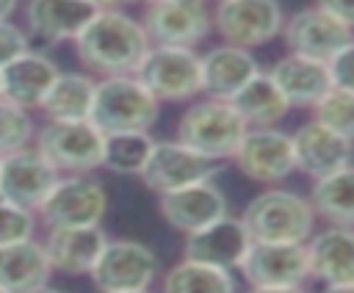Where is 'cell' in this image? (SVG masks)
Listing matches in <instances>:
<instances>
[{"mask_svg": "<svg viewBox=\"0 0 354 293\" xmlns=\"http://www.w3.org/2000/svg\"><path fill=\"white\" fill-rule=\"evenodd\" d=\"M149 47L152 41L144 30V22H136L122 11H100L75 39V53L83 66L105 77L136 75Z\"/></svg>", "mask_w": 354, "mask_h": 293, "instance_id": "obj_1", "label": "cell"}, {"mask_svg": "<svg viewBox=\"0 0 354 293\" xmlns=\"http://www.w3.org/2000/svg\"><path fill=\"white\" fill-rule=\"evenodd\" d=\"M160 102L136 75H116L97 83L91 122L105 133H149Z\"/></svg>", "mask_w": 354, "mask_h": 293, "instance_id": "obj_2", "label": "cell"}, {"mask_svg": "<svg viewBox=\"0 0 354 293\" xmlns=\"http://www.w3.org/2000/svg\"><path fill=\"white\" fill-rule=\"evenodd\" d=\"M241 221L260 243H307L315 224V207L293 191H263L246 207Z\"/></svg>", "mask_w": 354, "mask_h": 293, "instance_id": "obj_3", "label": "cell"}, {"mask_svg": "<svg viewBox=\"0 0 354 293\" xmlns=\"http://www.w3.org/2000/svg\"><path fill=\"white\" fill-rule=\"evenodd\" d=\"M246 133L249 124L235 111V105L218 97L194 102L177 122V141L210 160L232 158Z\"/></svg>", "mask_w": 354, "mask_h": 293, "instance_id": "obj_4", "label": "cell"}, {"mask_svg": "<svg viewBox=\"0 0 354 293\" xmlns=\"http://www.w3.org/2000/svg\"><path fill=\"white\" fill-rule=\"evenodd\" d=\"M136 77L155 94L158 102H183L205 91L202 55L194 47L152 44L136 69Z\"/></svg>", "mask_w": 354, "mask_h": 293, "instance_id": "obj_5", "label": "cell"}, {"mask_svg": "<svg viewBox=\"0 0 354 293\" xmlns=\"http://www.w3.org/2000/svg\"><path fill=\"white\" fill-rule=\"evenodd\" d=\"M36 149L58 171H91L102 166L105 133L94 122H50L39 130Z\"/></svg>", "mask_w": 354, "mask_h": 293, "instance_id": "obj_6", "label": "cell"}, {"mask_svg": "<svg viewBox=\"0 0 354 293\" xmlns=\"http://www.w3.org/2000/svg\"><path fill=\"white\" fill-rule=\"evenodd\" d=\"M213 28L235 47H260L277 39L285 28L277 0H224L213 11Z\"/></svg>", "mask_w": 354, "mask_h": 293, "instance_id": "obj_7", "label": "cell"}, {"mask_svg": "<svg viewBox=\"0 0 354 293\" xmlns=\"http://www.w3.org/2000/svg\"><path fill=\"white\" fill-rule=\"evenodd\" d=\"M158 274V257L138 240H108L94 271L88 274L100 293L149 290Z\"/></svg>", "mask_w": 354, "mask_h": 293, "instance_id": "obj_8", "label": "cell"}, {"mask_svg": "<svg viewBox=\"0 0 354 293\" xmlns=\"http://www.w3.org/2000/svg\"><path fill=\"white\" fill-rule=\"evenodd\" d=\"M58 169L39 149H19L0 160V199L25 207L41 210L53 188L58 185Z\"/></svg>", "mask_w": 354, "mask_h": 293, "instance_id": "obj_9", "label": "cell"}, {"mask_svg": "<svg viewBox=\"0 0 354 293\" xmlns=\"http://www.w3.org/2000/svg\"><path fill=\"white\" fill-rule=\"evenodd\" d=\"M238 171L252 182H279L296 171L293 135L274 127H252L232 155Z\"/></svg>", "mask_w": 354, "mask_h": 293, "instance_id": "obj_10", "label": "cell"}, {"mask_svg": "<svg viewBox=\"0 0 354 293\" xmlns=\"http://www.w3.org/2000/svg\"><path fill=\"white\" fill-rule=\"evenodd\" d=\"M216 174H218L216 160L199 155L196 149L185 146L183 141H158L147 169L141 171V180L149 191L163 196L169 191L185 188V185L207 182Z\"/></svg>", "mask_w": 354, "mask_h": 293, "instance_id": "obj_11", "label": "cell"}, {"mask_svg": "<svg viewBox=\"0 0 354 293\" xmlns=\"http://www.w3.org/2000/svg\"><path fill=\"white\" fill-rule=\"evenodd\" d=\"M108 196L102 182L91 177H61L47 202L41 205V218L50 229L55 227H94L102 221Z\"/></svg>", "mask_w": 354, "mask_h": 293, "instance_id": "obj_12", "label": "cell"}, {"mask_svg": "<svg viewBox=\"0 0 354 293\" xmlns=\"http://www.w3.org/2000/svg\"><path fill=\"white\" fill-rule=\"evenodd\" d=\"M213 25L205 0H158L147 3L144 30L155 44L194 47L199 44Z\"/></svg>", "mask_w": 354, "mask_h": 293, "instance_id": "obj_13", "label": "cell"}, {"mask_svg": "<svg viewBox=\"0 0 354 293\" xmlns=\"http://www.w3.org/2000/svg\"><path fill=\"white\" fill-rule=\"evenodd\" d=\"M252 287H285L301 285L310 276L307 243H260L252 240L241 268Z\"/></svg>", "mask_w": 354, "mask_h": 293, "instance_id": "obj_14", "label": "cell"}, {"mask_svg": "<svg viewBox=\"0 0 354 293\" xmlns=\"http://www.w3.org/2000/svg\"><path fill=\"white\" fill-rule=\"evenodd\" d=\"M282 36H285V44L290 53L307 55V58H315L324 64H329L346 44L354 41L351 28L318 6L301 8L299 14H293L285 22Z\"/></svg>", "mask_w": 354, "mask_h": 293, "instance_id": "obj_15", "label": "cell"}, {"mask_svg": "<svg viewBox=\"0 0 354 293\" xmlns=\"http://www.w3.org/2000/svg\"><path fill=\"white\" fill-rule=\"evenodd\" d=\"M249 246H252V235H249L246 224L241 218L224 216V218L185 235L183 252L188 260L232 271V268H241Z\"/></svg>", "mask_w": 354, "mask_h": 293, "instance_id": "obj_16", "label": "cell"}, {"mask_svg": "<svg viewBox=\"0 0 354 293\" xmlns=\"http://www.w3.org/2000/svg\"><path fill=\"white\" fill-rule=\"evenodd\" d=\"M100 8L91 0H30L25 8L28 33L44 44L75 41Z\"/></svg>", "mask_w": 354, "mask_h": 293, "instance_id": "obj_17", "label": "cell"}, {"mask_svg": "<svg viewBox=\"0 0 354 293\" xmlns=\"http://www.w3.org/2000/svg\"><path fill=\"white\" fill-rule=\"evenodd\" d=\"M293 149H296V169L313 180H321L351 166L354 141L337 135L335 130L313 119L293 133Z\"/></svg>", "mask_w": 354, "mask_h": 293, "instance_id": "obj_18", "label": "cell"}, {"mask_svg": "<svg viewBox=\"0 0 354 293\" xmlns=\"http://www.w3.org/2000/svg\"><path fill=\"white\" fill-rule=\"evenodd\" d=\"M158 207L169 227H174L183 235H191L227 216V196L207 180L163 193Z\"/></svg>", "mask_w": 354, "mask_h": 293, "instance_id": "obj_19", "label": "cell"}, {"mask_svg": "<svg viewBox=\"0 0 354 293\" xmlns=\"http://www.w3.org/2000/svg\"><path fill=\"white\" fill-rule=\"evenodd\" d=\"M271 80L285 94L290 108H315L321 97L332 88L329 64L307 58V55H285L271 66Z\"/></svg>", "mask_w": 354, "mask_h": 293, "instance_id": "obj_20", "label": "cell"}, {"mask_svg": "<svg viewBox=\"0 0 354 293\" xmlns=\"http://www.w3.org/2000/svg\"><path fill=\"white\" fill-rule=\"evenodd\" d=\"M58 66L41 55V53H22L19 58H14L8 66L0 69V80H3V100L19 105V108H41L44 97L50 94L53 83L58 80Z\"/></svg>", "mask_w": 354, "mask_h": 293, "instance_id": "obj_21", "label": "cell"}, {"mask_svg": "<svg viewBox=\"0 0 354 293\" xmlns=\"http://www.w3.org/2000/svg\"><path fill=\"white\" fill-rule=\"evenodd\" d=\"M108 238L100 224L94 227H55L50 229L44 249L55 271L61 274H91Z\"/></svg>", "mask_w": 354, "mask_h": 293, "instance_id": "obj_22", "label": "cell"}, {"mask_svg": "<svg viewBox=\"0 0 354 293\" xmlns=\"http://www.w3.org/2000/svg\"><path fill=\"white\" fill-rule=\"evenodd\" d=\"M257 75H260V66L246 47L218 44L202 55V83L210 97L232 100Z\"/></svg>", "mask_w": 354, "mask_h": 293, "instance_id": "obj_23", "label": "cell"}, {"mask_svg": "<svg viewBox=\"0 0 354 293\" xmlns=\"http://www.w3.org/2000/svg\"><path fill=\"white\" fill-rule=\"evenodd\" d=\"M53 263L44 243L33 238L0 246V287L6 293H36L47 287Z\"/></svg>", "mask_w": 354, "mask_h": 293, "instance_id": "obj_24", "label": "cell"}, {"mask_svg": "<svg viewBox=\"0 0 354 293\" xmlns=\"http://www.w3.org/2000/svg\"><path fill=\"white\" fill-rule=\"evenodd\" d=\"M310 276L324 285L354 282V229L329 227L307 240Z\"/></svg>", "mask_w": 354, "mask_h": 293, "instance_id": "obj_25", "label": "cell"}, {"mask_svg": "<svg viewBox=\"0 0 354 293\" xmlns=\"http://www.w3.org/2000/svg\"><path fill=\"white\" fill-rule=\"evenodd\" d=\"M97 83L83 72H61L50 94L41 102V111L50 122H91Z\"/></svg>", "mask_w": 354, "mask_h": 293, "instance_id": "obj_26", "label": "cell"}, {"mask_svg": "<svg viewBox=\"0 0 354 293\" xmlns=\"http://www.w3.org/2000/svg\"><path fill=\"white\" fill-rule=\"evenodd\" d=\"M230 102L235 105V111L243 116V122L249 127H271L290 108V102L277 88V83L271 80V75H263V72L257 77H252Z\"/></svg>", "mask_w": 354, "mask_h": 293, "instance_id": "obj_27", "label": "cell"}, {"mask_svg": "<svg viewBox=\"0 0 354 293\" xmlns=\"http://www.w3.org/2000/svg\"><path fill=\"white\" fill-rule=\"evenodd\" d=\"M310 202L315 207V216H321L332 227L354 229V166L315 180Z\"/></svg>", "mask_w": 354, "mask_h": 293, "instance_id": "obj_28", "label": "cell"}, {"mask_svg": "<svg viewBox=\"0 0 354 293\" xmlns=\"http://www.w3.org/2000/svg\"><path fill=\"white\" fill-rule=\"evenodd\" d=\"M163 293H235V279L224 268L185 257L166 271Z\"/></svg>", "mask_w": 354, "mask_h": 293, "instance_id": "obj_29", "label": "cell"}, {"mask_svg": "<svg viewBox=\"0 0 354 293\" xmlns=\"http://www.w3.org/2000/svg\"><path fill=\"white\" fill-rule=\"evenodd\" d=\"M155 138L149 133H113L105 135V155H102V166L113 174H138L147 169L152 149H155Z\"/></svg>", "mask_w": 354, "mask_h": 293, "instance_id": "obj_30", "label": "cell"}, {"mask_svg": "<svg viewBox=\"0 0 354 293\" xmlns=\"http://www.w3.org/2000/svg\"><path fill=\"white\" fill-rule=\"evenodd\" d=\"M313 111H315V119L321 124H326L337 135L354 141V91L332 86Z\"/></svg>", "mask_w": 354, "mask_h": 293, "instance_id": "obj_31", "label": "cell"}, {"mask_svg": "<svg viewBox=\"0 0 354 293\" xmlns=\"http://www.w3.org/2000/svg\"><path fill=\"white\" fill-rule=\"evenodd\" d=\"M33 138V122L25 108L0 97V158L19 152Z\"/></svg>", "mask_w": 354, "mask_h": 293, "instance_id": "obj_32", "label": "cell"}, {"mask_svg": "<svg viewBox=\"0 0 354 293\" xmlns=\"http://www.w3.org/2000/svg\"><path fill=\"white\" fill-rule=\"evenodd\" d=\"M33 229H36V218L30 210L0 199V246L28 240L33 235Z\"/></svg>", "mask_w": 354, "mask_h": 293, "instance_id": "obj_33", "label": "cell"}, {"mask_svg": "<svg viewBox=\"0 0 354 293\" xmlns=\"http://www.w3.org/2000/svg\"><path fill=\"white\" fill-rule=\"evenodd\" d=\"M28 33L17 25H11L8 19H0V69L8 66L14 58H19L22 53H28Z\"/></svg>", "mask_w": 354, "mask_h": 293, "instance_id": "obj_34", "label": "cell"}, {"mask_svg": "<svg viewBox=\"0 0 354 293\" xmlns=\"http://www.w3.org/2000/svg\"><path fill=\"white\" fill-rule=\"evenodd\" d=\"M329 72H332V86L354 91V41L346 44L332 61H329Z\"/></svg>", "mask_w": 354, "mask_h": 293, "instance_id": "obj_35", "label": "cell"}, {"mask_svg": "<svg viewBox=\"0 0 354 293\" xmlns=\"http://www.w3.org/2000/svg\"><path fill=\"white\" fill-rule=\"evenodd\" d=\"M315 6L354 30V0H315Z\"/></svg>", "mask_w": 354, "mask_h": 293, "instance_id": "obj_36", "label": "cell"}, {"mask_svg": "<svg viewBox=\"0 0 354 293\" xmlns=\"http://www.w3.org/2000/svg\"><path fill=\"white\" fill-rule=\"evenodd\" d=\"M249 293H307L301 285H285V287H252Z\"/></svg>", "mask_w": 354, "mask_h": 293, "instance_id": "obj_37", "label": "cell"}, {"mask_svg": "<svg viewBox=\"0 0 354 293\" xmlns=\"http://www.w3.org/2000/svg\"><path fill=\"white\" fill-rule=\"evenodd\" d=\"M91 3H94L100 11H119V8L127 6L130 0H91Z\"/></svg>", "mask_w": 354, "mask_h": 293, "instance_id": "obj_38", "label": "cell"}, {"mask_svg": "<svg viewBox=\"0 0 354 293\" xmlns=\"http://www.w3.org/2000/svg\"><path fill=\"white\" fill-rule=\"evenodd\" d=\"M324 293H354V282H343V285H326Z\"/></svg>", "mask_w": 354, "mask_h": 293, "instance_id": "obj_39", "label": "cell"}, {"mask_svg": "<svg viewBox=\"0 0 354 293\" xmlns=\"http://www.w3.org/2000/svg\"><path fill=\"white\" fill-rule=\"evenodd\" d=\"M17 8V0H0V19H8Z\"/></svg>", "mask_w": 354, "mask_h": 293, "instance_id": "obj_40", "label": "cell"}, {"mask_svg": "<svg viewBox=\"0 0 354 293\" xmlns=\"http://www.w3.org/2000/svg\"><path fill=\"white\" fill-rule=\"evenodd\" d=\"M36 293H58V290H53V287H41V290H36Z\"/></svg>", "mask_w": 354, "mask_h": 293, "instance_id": "obj_41", "label": "cell"}, {"mask_svg": "<svg viewBox=\"0 0 354 293\" xmlns=\"http://www.w3.org/2000/svg\"><path fill=\"white\" fill-rule=\"evenodd\" d=\"M124 293H149V290H124Z\"/></svg>", "mask_w": 354, "mask_h": 293, "instance_id": "obj_42", "label": "cell"}, {"mask_svg": "<svg viewBox=\"0 0 354 293\" xmlns=\"http://www.w3.org/2000/svg\"><path fill=\"white\" fill-rule=\"evenodd\" d=\"M0 97H3V80H0Z\"/></svg>", "mask_w": 354, "mask_h": 293, "instance_id": "obj_43", "label": "cell"}, {"mask_svg": "<svg viewBox=\"0 0 354 293\" xmlns=\"http://www.w3.org/2000/svg\"><path fill=\"white\" fill-rule=\"evenodd\" d=\"M218 3H224V0H216V6H218Z\"/></svg>", "mask_w": 354, "mask_h": 293, "instance_id": "obj_44", "label": "cell"}, {"mask_svg": "<svg viewBox=\"0 0 354 293\" xmlns=\"http://www.w3.org/2000/svg\"><path fill=\"white\" fill-rule=\"evenodd\" d=\"M147 3H158V0H147Z\"/></svg>", "mask_w": 354, "mask_h": 293, "instance_id": "obj_45", "label": "cell"}, {"mask_svg": "<svg viewBox=\"0 0 354 293\" xmlns=\"http://www.w3.org/2000/svg\"><path fill=\"white\" fill-rule=\"evenodd\" d=\"M0 293H6V290H3V287H0Z\"/></svg>", "mask_w": 354, "mask_h": 293, "instance_id": "obj_46", "label": "cell"}, {"mask_svg": "<svg viewBox=\"0 0 354 293\" xmlns=\"http://www.w3.org/2000/svg\"><path fill=\"white\" fill-rule=\"evenodd\" d=\"M0 160H3V158H0Z\"/></svg>", "mask_w": 354, "mask_h": 293, "instance_id": "obj_47", "label": "cell"}]
</instances>
